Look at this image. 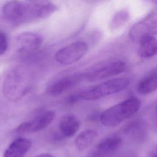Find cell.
<instances>
[{
	"instance_id": "cell-18",
	"label": "cell",
	"mask_w": 157,
	"mask_h": 157,
	"mask_svg": "<svg viewBox=\"0 0 157 157\" xmlns=\"http://www.w3.org/2000/svg\"><path fill=\"white\" fill-rule=\"evenodd\" d=\"M129 19V13L128 10L121 9L114 14L110 21L109 27L112 30L117 29L124 25Z\"/></svg>"
},
{
	"instance_id": "cell-14",
	"label": "cell",
	"mask_w": 157,
	"mask_h": 157,
	"mask_svg": "<svg viewBox=\"0 0 157 157\" xmlns=\"http://www.w3.org/2000/svg\"><path fill=\"white\" fill-rule=\"evenodd\" d=\"M157 88V73L154 69L144 77L137 84V91L139 94H147L156 90Z\"/></svg>"
},
{
	"instance_id": "cell-5",
	"label": "cell",
	"mask_w": 157,
	"mask_h": 157,
	"mask_svg": "<svg viewBox=\"0 0 157 157\" xmlns=\"http://www.w3.org/2000/svg\"><path fill=\"white\" fill-rule=\"evenodd\" d=\"M126 68V64L122 60H109L94 66L86 74V78L88 81L99 80L118 75Z\"/></svg>"
},
{
	"instance_id": "cell-20",
	"label": "cell",
	"mask_w": 157,
	"mask_h": 157,
	"mask_svg": "<svg viewBox=\"0 0 157 157\" xmlns=\"http://www.w3.org/2000/svg\"><path fill=\"white\" fill-rule=\"evenodd\" d=\"M117 157H138V156H137V155L133 152L126 151L121 153Z\"/></svg>"
},
{
	"instance_id": "cell-2",
	"label": "cell",
	"mask_w": 157,
	"mask_h": 157,
	"mask_svg": "<svg viewBox=\"0 0 157 157\" xmlns=\"http://www.w3.org/2000/svg\"><path fill=\"white\" fill-rule=\"evenodd\" d=\"M141 102L136 98H131L104 111L100 117L101 123L106 127H114L134 115L140 109Z\"/></svg>"
},
{
	"instance_id": "cell-23",
	"label": "cell",
	"mask_w": 157,
	"mask_h": 157,
	"mask_svg": "<svg viewBox=\"0 0 157 157\" xmlns=\"http://www.w3.org/2000/svg\"><path fill=\"white\" fill-rule=\"evenodd\" d=\"M156 155H157V153H156V149H153V150L150 153L148 157H157V156H156Z\"/></svg>"
},
{
	"instance_id": "cell-21",
	"label": "cell",
	"mask_w": 157,
	"mask_h": 157,
	"mask_svg": "<svg viewBox=\"0 0 157 157\" xmlns=\"http://www.w3.org/2000/svg\"><path fill=\"white\" fill-rule=\"evenodd\" d=\"M79 99H80V98L78 97V94H74V95H72L69 98H68V102H69V103H74V102H75L76 101H77Z\"/></svg>"
},
{
	"instance_id": "cell-7",
	"label": "cell",
	"mask_w": 157,
	"mask_h": 157,
	"mask_svg": "<svg viewBox=\"0 0 157 157\" xmlns=\"http://www.w3.org/2000/svg\"><path fill=\"white\" fill-rule=\"evenodd\" d=\"M156 10H153L131 27L129 33L131 39L134 41L139 42L144 36L155 34L156 33Z\"/></svg>"
},
{
	"instance_id": "cell-19",
	"label": "cell",
	"mask_w": 157,
	"mask_h": 157,
	"mask_svg": "<svg viewBox=\"0 0 157 157\" xmlns=\"http://www.w3.org/2000/svg\"><path fill=\"white\" fill-rule=\"evenodd\" d=\"M8 47V40L6 35L0 32V55L4 54Z\"/></svg>"
},
{
	"instance_id": "cell-6",
	"label": "cell",
	"mask_w": 157,
	"mask_h": 157,
	"mask_svg": "<svg viewBox=\"0 0 157 157\" xmlns=\"http://www.w3.org/2000/svg\"><path fill=\"white\" fill-rule=\"evenodd\" d=\"M88 50V45L86 42L77 41L59 49L56 53L55 58L61 64H71L84 56Z\"/></svg>"
},
{
	"instance_id": "cell-15",
	"label": "cell",
	"mask_w": 157,
	"mask_h": 157,
	"mask_svg": "<svg viewBox=\"0 0 157 157\" xmlns=\"http://www.w3.org/2000/svg\"><path fill=\"white\" fill-rule=\"evenodd\" d=\"M139 42V53L142 57L147 58L155 56L156 53L157 44L154 36L149 35L142 37Z\"/></svg>"
},
{
	"instance_id": "cell-11",
	"label": "cell",
	"mask_w": 157,
	"mask_h": 157,
	"mask_svg": "<svg viewBox=\"0 0 157 157\" xmlns=\"http://www.w3.org/2000/svg\"><path fill=\"white\" fill-rule=\"evenodd\" d=\"M31 147V142L23 137L14 140L6 149L3 157H25Z\"/></svg>"
},
{
	"instance_id": "cell-1",
	"label": "cell",
	"mask_w": 157,
	"mask_h": 157,
	"mask_svg": "<svg viewBox=\"0 0 157 157\" xmlns=\"http://www.w3.org/2000/svg\"><path fill=\"white\" fill-rule=\"evenodd\" d=\"M58 10L54 3L47 1H12L2 8L3 18L13 25H20L45 18Z\"/></svg>"
},
{
	"instance_id": "cell-10",
	"label": "cell",
	"mask_w": 157,
	"mask_h": 157,
	"mask_svg": "<svg viewBox=\"0 0 157 157\" xmlns=\"http://www.w3.org/2000/svg\"><path fill=\"white\" fill-rule=\"evenodd\" d=\"M122 143L120 137L113 136L101 140L90 153V157H112Z\"/></svg>"
},
{
	"instance_id": "cell-9",
	"label": "cell",
	"mask_w": 157,
	"mask_h": 157,
	"mask_svg": "<svg viewBox=\"0 0 157 157\" xmlns=\"http://www.w3.org/2000/svg\"><path fill=\"white\" fill-rule=\"evenodd\" d=\"M42 42V37L38 34L32 32L22 33L15 39V49L20 55L29 54L37 50Z\"/></svg>"
},
{
	"instance_id": "cell-8",
	"label": "cell",
	"mask_w": 157,
	"mask_h": 157,
	"mask_svg": "<svg viewBox=\"0 0 157 157\" xmlns=\"http://www.w3.org/2000/svg\"><path fill=\"white\" fill-rule=\"evenodd\" d=\"M55 113L49 110L45 112L35 118L20 124L17 127L15 132L20 134L36 132L47 128L55 119Z\"/></svg>"
},
{
	"instance_id": "cell-4",
	"label": "cell",
	"mask_w": 157,
	"mask_h": 157,
	"mask_svg": "<svg viewBox=\"0 0 157 157\" xmlns=\"http://www.w3.org/2000/svg\"><path fill=\"white\" fill-rule=\"evenodd\" d=\"M25 73L18 69L11 70L6 75L3 84L4 95L10 100L21 98L28 90Z\"/></svg>"
},
{
	"instance_id": "cell-16",
	"label": "cell",
	"mask_w": 157,
	"mask_h": 157,
	"mask_svg": "<svg viewBox=\"0 0 157 157\" xmlns=\"http://www.w3.org/2000/svg\"><path fill=\"white\" fill-rule=\"evenodd\" d=\"M124 131L131 139L137 142H143L147 137L146 126L142 121L132 122L125 128Z\"/></svg>"
},
{
	"instance_id": "cell-13",
	"label": "cell",
	"mask_w": 157,
	"mask_h": 157,
	"mask_svg": "<svg viewBox=\"0 0 157 157\" xmlns=\"http://www.w3.org/2000/svg\"><path fill=\"white\" fill-rule=\"evenodd\" d=\"M78 77L75 76H67L60 78L47 87V93L52 96H56L61 94L73 87L77 83Z\"/></svg>"
},
{
	"instance_id": "cell-12",
	"label": "cell",
	"mask_w": 157,
	"mask_h": 157,
	"mask_svg": "<svg viewBox=\"0 0 157 157\" xmlns=\"http://www.w3.org/2000/svg\"><path fill=\"white\" fill-rule=\"evenodd\" d=\"M80 126L78 118L72 113L64 115L60 120L59 128L62 135L66 137L74 136L78 131Z\"/></svg>"
},
{
	"instance_id": "cell-3",
	"label": "cell",
	"mask_w": 157,
	"mask_h": 157,
	"mask_svg": "<svg viewBox=\"0 0 157 157\" xmlns=\"http://www.w3.org/2000/svg\"><path fill=\"white\" fill-rule=\"evenodd\" d=\"M130 83L126 77L112 78L85 88L78 93L80 99L93 101L121 91Z\"/></svg>"
},
{
	"instance_id": "cell-17",
	"label": "cell",
	"mask_w": 157,
	"mask_h": 157,
	"mask_svg": "<svg viewBox=\"0 0 157 157\" xmlns=\"http://www.w3.org/2000/svg\"><path fill=\"white\" fill-rule=\"evenodd\" d=\"M98 136L94 129H86L81 132L75 139V145L79 151H83L91 145Z\"/></svg>"
},
{
	"instance_id": "cell-22",
	"label": "cell",
	"mask_w": 157,
	"mask_h": 157,
	"mask_svg": "<svg viewBox=\"0 0 157 157\" xmlns=\"http://www.w3.org/2000/svg\"><path fill=\"white\" fill-rule=\"evenodd\" d=\"M35 157H53V156L50 153H42L36 156Z\"/></svg>"
}]
</instances>
